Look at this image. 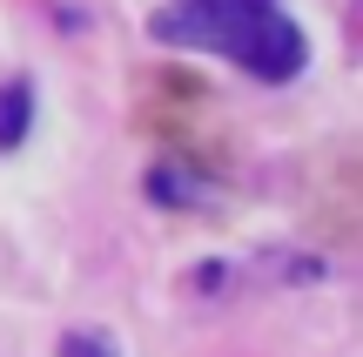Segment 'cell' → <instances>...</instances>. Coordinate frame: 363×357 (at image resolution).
<instances>
[{
  "instance_id": "obj_1",
  "label": "cell",
  "mask_w": 363,
  "mask_h": 357,
  "mask_svg": "<svg viewBox=\"0 0 363 357\" xmlns=\"http://www.w3.org/2000/svg\"><path fill=\"white\" fill-rule=\"evenodd\" d=\"M155 40L229 54L256 81H296L303 61H310L303 27L276 0H175L169 13H155Z\"/></svg>"
},
{
  "instance_id": "obj_2",
  "label": "cell",
  "mask_w": 363,
  "mask_h": 357,
  "mask_svg": "<svg viewBox=\"0 0 363 357\" xmlns=\"http://www.w3.org/2000/svg\"><path fill=\"white\" fill-rule=\"evenodd\" d=\"M27 121H34V88L27 81H7L0 88V148H21Z\"/></svg>"
},
{
  "instance_id": "obj_3",
  "label": "cell",
  "mask_w": 363,
  "mask_h": 357,
  "mask_svg": "<svg viewBox=\"0 0 363 357\" xmlns=\"http://www.w3.org/2000/svg\"><path fill=\"white\" fill-rule=\"evenodd\" d=\"M61 357H115V344H108V337H67V344H61Z\"/></svg>"
}]
</instances>
